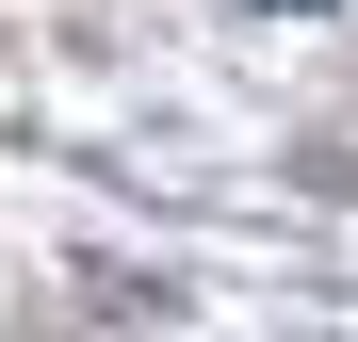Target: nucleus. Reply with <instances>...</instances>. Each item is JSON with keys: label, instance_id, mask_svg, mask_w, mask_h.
Listing matches in <instances>:
<instances>
[]
</instances>
